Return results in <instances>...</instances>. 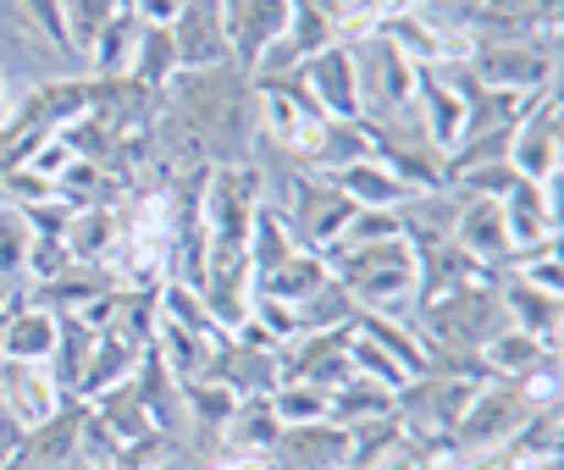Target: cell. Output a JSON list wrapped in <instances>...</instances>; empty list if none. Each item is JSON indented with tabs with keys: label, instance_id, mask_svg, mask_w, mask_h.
Instances as JSON below:
<instances>
[{
	"label": "cell",
	"instance_id": "cell-19",
	"mask_svg": "<svg viewBox=\"0 0 564 470\" xmlns=\"http://www.w3.org/2000/svg\"><path fill=\"white\" fill-rule=\"evenodd\" d=\"M498 305H503V321L553 343L558 349V294H536L525 288L520 277H498Z\"/></svg>",
	"mask_w": 564,
	"mask_h": 470
},
{
	"label": "cell",
	"instance_id": "cell-35",
	"mask_svg": "<svg viewBox=\"0 0 564 470\" xmlns=\"http://www.w3.org/2000/svg\"><path fill=\"white\" fill-rule=\"evenodd\" d=\"M271 415L282 426H316V420H327V387H316V382H276L271 387Z\"/></svg>",
	"mask_w": 564,
	"mask_h": 470
},
{
	"label": "cell",
	"instance_id": "cell-34",
	"mask_svg": "<svg viewBox=\"0 0 564 470\" xmlns=\"http://www.w3.org/2000/svg\"><path fill=\"white\" fill-rule=\"evenodd\" d=\"M355 310H360V305H355V299H349L338 283H327L322 294H311L305 305H294V327H300V332H333V327H355ZM300 332H294V338H300Z\"/></svg>",
	"mask_w": 564,
	"mask_h": 470
},
{
	"label": "cell",
	"instance_id": "cell-16",
	"mask_svg": "<svg viewBox=\"0 0 564 470\" xmlns=\"http://www.w3.org/2000/svg\"><path fill=\"white\" fill-rule=\"evenodd\" d=\"M454 244H459V250H465L470 261H481L487 272L509 266L514 244H509V227H503V205H498V199H465V194H459V216H454Z\"/></svg>",
	"mask_w": 564,
	"mask_h": 470
},
{
	"label": "cell",
	"instance_id": "cell-20",
	"mask_svg": "<svg viewBox=\"0 0 564 470\" xmlns=\"http://www.w3.org/2000/svg\"><path fill=\"white\" fill-rule=\"evenodd\" d=\"M276 437H282V420L271 415V393H260V398H238L232 420L221 426V442H227L238 459H265V453L276 448Z\"/></svg>",
	"mask_w": 564,
	"mask_h": 470
},
{
	"label": "cell",
	"instance_id": "cell-22",
	"mask_svg": "<svg viewBox=\"0 0 564 470\" xmlns=\"http://www.w3.org/2000/svg\"><path fill=\"white\" fill-rule=\"evenodd\" d=\"M89 415L128 448V442H139V437H150V431H161L155 420H150V409L139 404V393H133V382H117V387H106V393H95L89 398Z\"/></svg>",
	"mask_w": 564,
	"mask_h": 470
},
{
	"label": "cell",
	"instance_id": "cell-13",
	"mask_svg": "<svg viewBox=\"0 0 564 470\" xmlns=\"http://www.w3.org/2000/svg\"><path fill=\"white\" fill-rule=\"evenodd\" d=\"M205 376L221 382L232 398H260V393H271V387L282 382V376H276V349H249V343H238L232 332H221V338L210 343Z\"/></svg>",
	"mask_w": 564,
	"mask_h": 470
},
{
	"label": "cell",
	"instance_id": "cell-29",
	"mask_svg": "<svg viewBox=\"0 0 564 470\" xmlns=\"http://www.w3.org/2000/svg\"><path fill=\"white\" fill-rule=\"evenodd\" d=\"M150 343L161 349V360H166V371H172L177 382H194V376H205V365H210V338H199V332H188V327L155 321V338H150Z\"/></svg>",
	"mask_w": 564,
	"mask_h": 470
},
{
	"label": "cell",
	"instance_id": "cell-5",
	"mask_svg": "<svg viewBox=\"0 0 564 470\" xmlns=\"http://www.w3.org/2000/svg\"><path fill=\"white\" fill-rule=\"evenodd\" d=\"M470 78L487 89H509V95H536L553 89V67H558V34H525V40H470L465 56Z\"/></svg>",
	"mask_w": 564,
	"mask_h": 470
},
{
	"label": "cell",
	"instance_id": "cell-32",
	"mask_svg": "<svg viewBox=\"0 0 564 470\" xmlns=\"http://www.w3.org/2000/svg\"><path fill=\"white\" fill-rule=\"evenodd\" d=\"M404 420L399 415H382V420H366V426H349V453H344V470H371L382 464L399 442H404Z\"/></svg>",
	"mask_w": 564,
	"mask_h": 470
},
{
	"label": "cell",
	"instance_id": "cell-41",
	"mask_svg": "<svg viewBox=\"0 0 564 470\" xmlns=\"http://www.w3.org/2000/svg\"><path fill=\"white\" fill-rule=\"evenodd\" d=\"M18 442H23V426L7 415V404H0V470H7V459L18 453Z\"/></svg>",
	"mask_w": 564,
	"mask_h": 470
},
{
	"label": "cell",
	"instance_id": "cell-11",
	"mask_svg": "<svg viewBox=\"0 0 564 470\" xmlns=\"http://www.w3.org/2000/svg\"><path fill=\"white\" fill-rule=\"evenodd\" d=\"M558 177L553 183H531V177H520L498 205H503V227H509V244H514V255H531L536 244H553L558 239ZM509 255V261H514Z\"/></svg>",
	"mask_w": 564,
	"mask_h": 470
},
{
	"label": "cell",
	"instance_id": "cell-15",
	"mask_svg": "<svg viewBox=\"0 0 564 470\" xmlns=\"http://www.w3.org/2000/svg\"><path fill=\"white\" fill-rule=\"evenodd\" d=\"M344 453H349V431L333 420H316V426H282L265 459L271 470H344Z\"/></svg>",
	"mask_w": 564,
	"mask_h": 470
},
{
	"label": "cell",
	"instance_id": "cell-14",
	"mask_svg": "<svg viewBox=\"0 0 564 470\" xmlns=\"http://www.w3.org/2000/svg\"><path fill=\"white\" fill-rule=\"evenodd\" d=\"M481 371L498 382V376H531V382H553L558 376V349L520 332V327H498L481 349H476Z\"/></svg>",
	"mask_w": 564,
	"mask_h": 470
},
{
	"label": "cell",
	"instance_id": "cell-33",
	"mask_svg": "<svg viewBox=\"0 0 564 470\" xmlns=\"http://www.w3.org/2000/svg\"><path fill=\"white\" fill-rule=\"evenodd\" d=\"M128 7V0H62V23H67V45H73V56L84 62L89 56V45L100 40V29L117 18Z\"/></svg>",
	"mask_w": 564,
	"mask_h": 470
},
{
	"label": "cell",
	"instance_id": "cell-38",
	"mask_svg": "<svg viewBox=\"0 0 564 470\" xmlns=\"http://www.w3.org/2000/svg\"><path fill=\"white\" fill-rule=\"evenodd\" d=\"M514 183H520V172H514L509 161H492V166H476V172L454 177L448 188H459L465 199H503V194H509Z\"/></svg>",
	"mask_w": 564,
	"mask_h": 470
},
{
	"label": "cell",
	"instance_id": "cell-21",
	"mask_svg": "<svg viewBox=\"0 0 564 470\" xmlns=\"http://www.w3.org/2000/svg\"><path fill=\"white\" fill-rule=\"evenodd\" d=\"M95 327H84L73 310H62L56 316V349H51V382L62 387V398H78V376H84V365H89V354H95Z\"/></svg>",
	"mask_w": 564,
	"mask_h": 470
},
{
	"label": "cell",
	"instance_id": "cell-37",
	"mask_svg": "<svg viewBox=\"0 0 564 470\" xmlns=\"http://www.w3.org/2000/svg\"><path fill=\"white\" fill-rule=\"evenodd\" d=\"M18 12H23V23H29V34H40V40H51L67 62H78L73 56V45H67V23H62V0H18Z\"/></svg>",
	"mask_w": 564,
	"mask_h": 470
},
{
	"label": "cell",
	"instance_id": "cell-12",
	"mask_svg": "<svg viewBox=\"0 0 564 470\" xmlns=\"http://www.w3.org/2000/svg\"><path fill=\"white\" fill-rule=\"evenodd\" d=\"M300 78H305V89L316 95V106H322L327 122H360V78H355L349 40H338V45H327L322 56L300 62Z\"/></svg>",
	"mask_w": 564,
	"mask_h": 470
},
{
	"label": "cell",
	"instance_id": "cell-26",
	"mask_svg": "<svg viewBox=\"0 0 564 470\" xmlns=\"http://www.w3.org/2000/svg\"><path fill=\"white\" fill-rule=\"evenodd\" d=\"M139 29H144V23H139V18H133L128 7H122V12H117V18H111V23L100 29V40L89 45V56H84V67H89L95 78H122V73H128V62H133V45H139Z\"/></svg>",
	"mask_w": 564,
	"mask_h": 470
},
{
	"label": "cell",
	"instance_id": "cell-27",
	"mask_svg": "<svg viewBox=\"0 0 564 470\" xmlns=\"http://www.w3.org/2000/svg\"><path fill=\"white\" fill-rule=\"evenodd\" d=\"M177 393H183V404H188V420L199 426V442H221V426L232 420V409H238V398L221 387V382H210V376H194V382H177Z\"/></svg>",
	"mask_w": 564,
	"mask_h": 470
},
{
	"label": "cell",
	"instance_id": "cell-28",
	"mask_svg": "<svg viewBox=\"0 0 564 470\" xmlns=\"http://www.w3.org/2000/svg\"><path fill=\"white\" fill-rule=\"evenodd\" d=\"M333 183L344 188V199L349 205H399L404 199V188H399V177L382 166V161H349L344 172H333Z\"/></svg>",
	"mask_w": 564,
	"mask_h": 470
},
{
	"label": "cell",
	"instance_id": "cell-25",
	"mask_svg": "<svg viewBox=\"0 0 564 470\" xmlns=\"http://www.w3.org/2000/svg\"><path fill=\"white\" fill-rule=\"evenodd\" d=\"M300 244H294V232H289V221H282L265 199H260V210H254V221H249V244H243V255H249V272L254 277H265L271 266H282Z\"/></svg>",
	"mask_w": 564,
	"mask_h": 470
},
{
	"label": "cell",
	"instance_id": "cell-23",
	"mask_svg": "<svg viewBox=\"0 0 564 470\" xmlns=\"http://www.w3.org/2000/svg\"><path fill=\"white\" fill-rule=\"evenodd\" d=\"M382 415H393V393L388 387H377V382H366V376H349V382H338L333 393H327V420L333 426H366V420H382Z\"/></svg>",
	"mask_w": 564,
	"mask_h": 470
},
{
	"label": "cell",
	"instance_id": "cell-30",
	"mask_svg": "<svg viewBox=\"0 0 564 470\" xmlns=\"http://www.w3.org/2000/svg\"><path fill=\"white\" fill-rule=\"evenodd\" d=\"M29 244H34L29 216L0 199V294H12L18 277H29Z\"/></svg>",
	"mask_w": 564,
	"mask_h": 470
},
{
	"label": "cell",
	"instance_id": "cell-31",
	"mask_svg": "<svg viewBox=\"0 0 564 470\" xmlns=\"http://www.w3.org/2000/svg\"><path fill=\"white\" fill-rule=\"evenodd\" d=\"M177 73V56H172V34L166 29H139V45H133V62H128V78L144 84L150 95H161Z\"/></svg>",
	"mask_w": 564,
	"mask_h": 470
},
{
	"label": "cell",
	"instance_id": "cell-4",
	"mask_svg": "<svg viewBox=\"0 0 564 470\" xmlns=\"http://www.w3.org/2000/svg\"><path fill=\"white\" fill-rule=\"evenodd\" d=\"M282 221H289V232H294V244L300 250H327L338 232L349 227V216L360 210V205H349L344 199V188L333 183V177H322V172H282V188H276V199H265Z\"/></svg>",
	"mask_w": 564,
	"mask_h": 470
},
{
	"label": "cell",
	"instance_id": "cell-1",
	"mask_svg": "<svg viewBox=\"0 0 564 470\" xmlns=\"http://www.w3.org/2000/svg\"><path fill=\"white\" fill-rule=\"evenodd\" d=\"M327 266H333V283L360 305V310H377V316H410L415 305V250L404 239H388V244H327L316 250Z\"/></svg>",
	"mask_w": 564,
	"mask_h": 470
},
{
	"label": "cell",
	"instance_id": "cell-18",
	"mask_svg": "<svg viewBox=\"0 0 564 470\" xmlns=\"http://www.w3.org/2000/svg\"><path fill=\"white\" fill-rule=\"evenodd\" d=\"M333 283V266L316 255V250H294L282 266H271L265 277H254V294L260 299H276V305H305L311 294H322Z\"/></svg>",
	"mask_w": 564,
	"mask_h": 470
},
{
	"label": "cell",
	"instance_id": "cell-2",
	"mask_svg": "<svg viewBox=\"0 0 564 470\" xmlns=\"http://www.w3.org/2000/svg\"><path fill=\"white\" fill-rule=\"evenodd\" d=\"M553 398V382H531V376H498V382H481L476 398L465 404V415L454 420V431L443 437V453L448 459H476V453H498L525 420L536 404Z\"/></svg>",
	"mask_w": 564,
	"mask_h": 470
},
{
	"label": "cell",
	"instance_id": "cell-42",
	"mask_svg": "<svg viewBox=\"0 0 564 470\" xmlns=\"http://www.w3.org/2000/svg\"><path fill=\"white\" fill-rule=\"evenodd\" d=\"M12 117V95H7V67H0V122Z\"/></svg>",
	"mask_w": 564,
	"mask_h": 470
},
{
	"label": "cell",
	"instance_id": "cell-40",
	"mask_svg": "<svg viewBox=\"0 0 564 470\" xmlns=\"http://www.w3.org/2000/svg\"><path fill=\"white\" fill-rule=\"evenodd\" d=\"M128 12H133L144 29H172V18L183 12V0H128Z\"/></svg>",
	"mask_w": 564,
	"mask_h": 470
},
{
	"label": "cell",
	"instance_id": "cell-8",
	"mask_svg": "<svg viewBox=\"0 0 564 470\" xmlns=\"http://www.w3.org/2000/svg\"><path fill=\"white\" fill-rule=\"evenodd\" d=\"M84 415H89L84 398H62V409H56L51 420H40V426L23 431L18 453L7 459V470H84V464H78Z\"/></svg>",
	"mask_w": 564,
	"mask_h": 470
},
{
	"label": "cell",
	"instance_id": "cell-39",
	"mask_svg": "<svg viewBox=\"0 0 564 470\" xmlns=\"http://www.w3.org/2000/svg\"><path fill=\"white\" fill-rule=\"evenodd\" d=\"M67 266H73V255H67L62 239H34V244H29V277H34V288H40V283H56Z\"/></svg>",
	"mask_w": 564,
	"mask_h": 470
},
{
	"label": "cell",
	"instance_id": "cell-17",
	"mask_svg": "<svg viewBox=\"0 0 564 470\" xmlns=\"http://www.w3.org/2000/svg\"><path fill=\"white\" fill-rule=\"evenodd\" d=\"M0 404H7V415L29 431V426H40V420H51L62 409V387L51 382L45 365L0 360Z\"/></svg>",
	"mask_w": 564,
	"mask_h": 470
},
{
	"label": "cell",
	"instance_id": "cell-3",
	"mask_svg": "<svg viewBox=\"0 0 564 470\" xmlns=\"http://www.w3.org/2000/svg\"><path fill=\"white\" fill-rule=\"evenodd\" d=\"M260 199H265V172H260L254 161L210 166V177H205V205H199L205 255H243L249 221H254Z\"/></svg>",
	"mask_w": 564,
	"mask_h": 470
},
{
	"label": "cell",
	"instance_id": "cell-9",
	"mask_svg": "<svg viewBox=\"0 0 564 470\" xmlns=\"http://www.w3.org/2000/svg\"><path fill=\"white\" fill-rule=\"evenodd\" d=\"M221 7V29L232 45V62L243 73H254V62L289 34V0H216Z\"/></svg>",
	"mask_w": 564,
	"mask_h": 470
},
{
	"label": "cell",
	"instance_id": "cell-7",
	"mask_svg": "<svg viewBox=\"0 0 564 470\" xmlns=\"http://www.w3.org/2000/svg\"><path fill=\"white\" fill-rule=\"evenodd\" d=\"M509 166L531 183H553L558 177V95L536 89L514 122V144H509Z\"/></svg>",
	"mask_w": 564,
	"mask_h": 470
},
{
	"label": "cell",
	"instance_id": "cell-10",
	"mask_svg": "<svg viewBox=\"0 0 564 470\" xmlns=\"http://www.w3.org/2000/svg\"><path fill=\"white\" fill-rule=\"evenodd\" d=\"M166 34H172L177 73H199V67H227L232 62V45H227L216 0H183V12L172 18Z\"/></svg>",
	"mask_w": 564,
	"mask_h": 470
},
{
	"label": "cell",
	"instance_id": "cell-6",
	"mask_svg": "<svg viewBox=\"0 0 564 470\" xmlns=\"http://www.w3.org/2000/svg\"><path fill=\"white\" fill-rule=\"evenodd\" d=\"M349 56H355V78H360V117L415 111V78H421V67L388 34H366V45H349Z\"/></svg>",
	"mask_w": 564,
	"mask_h": 470
},
{
	"label": "cell",
	"instance_id": "cell-43",
	"mask_svg": "<svg viewBox=\"0 0 564 470\" xmlns=\"http://www.w3.org/2000/svg\"><path fill=\"white\" fill-rule=\"evenodd\" d=\"M0 310H7V294H0Z\"/></svg>",
	"mask_w": 564,
	"mask_h": 470
},
{
	"label": "cell",
	"instance_id": "cell-36",
	"mask_svg": "<svg viewBox=\"0 0 564 470\" xmlns=\"http://www.w3.org/2000/svg\"><path fill=\"white\" fill-rule=\"evenodd\" d=\"M388 239H404L393 205H360L349 216V227L338 232V244H388Z\"/></svg>",
	"mask_w": 564,
	"mask_h": 470
},
{
	"label": "cell",
	"instance_id": "cell-24",
	"mask_svg": "<svg viewBox=\"0 0 564 470\" xmlns=\"http://www.w3.org/2000/svg\"><path fill=\"white\" fill-rule=\"evenodd\" d=\"M355 332H360V338H371V343H377L382 354H393V360H399V365H404L410 376H421V371H426V343H421V338H415V332H410V327H404L399 316L355 310Z\"/></svg>",
	"mask_w": 564,
	"mask_h": 470
}]
</instances>
